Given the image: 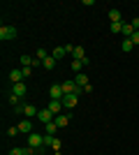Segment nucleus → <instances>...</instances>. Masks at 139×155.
I'll list each match as a JSON object with an SVG mask.
<instances>
[{"mask_svg":"<svg viewBox=\"0 0 139 155\" xmlns=\"http://www.w3.org/2000/svg\"><path fill=\"white\" fill-rule=\"evenodd\" d=\"M19 132H23V134H33V123H30V120H21L19 123Z\"/></svg>","mask_w":139,"mask_h":155,"instance_id":"423d86ee","label":"nucleus"},{"mask_svg":"<svg viewBox=\"0 0 139 155\" xmlns=\"http://www.w3.org/2000/svg\"><path fill=\"white\" fill-rule=\"evenodd\" d=\"M26 91H28V88H26V84H23V81H21V84H14V86H12V93H14L16 97H23V95H26Z\"/></svg>","mask_w":139,"mask_h":155,"instance_id":"0eeeda50","label":"nucleus"},{"mask_svg":"<svg viewBox=\"0 0 139 155\" xmlns=\"http://www.w3.org/2000/svg\"><path fill=\"white\" fill-rule=\"evenodd\" d=\"M58 125L56 123H49V125H44V134H49V137H56V132H58Z\"/></svg>","mask_w":139,"mask_h":155,"instance_id":"ddd939ff","label":"nucleus"},{"mask_svg":"<svg viewBox=\"0 0 139 155\" xmlns=\"http://www.w3.org/2000/svg\"><path fill=\"white\" fill-rule=\"evenodd\" d=\"M109 30H111L114 35H118V32H123V21H121V23H111V26H109Z\"/></svg>","mask_w":139,"mask_h":155,"instance_id":"412c9836","label":"nucleus"},{"mask_svg":"<svg viewBox=\"0 0 139 155\" xmlns=\"http://www.w3.org/2000/svg\"><path fill=\"white\" fill-rule=\"evenodd\" d=\"M16 35H19V30H16L14 26H2V28H0V39H2V42L16 39Z\"/></svg>","mask_w":139,"mask_h":155,"instance_id":"f257e3e1","label":"nucleus"},{"mask_svg":"<svg viewBox=\"0 0 139 155\" xmlns=\"http://www.w3.org/2000/svg\"><path fill=\"white\" fill-rule=\"evenodd\" d=\"M23 155H28V153H23Z\"/></svg>","mask_w":139,"mask_h":155,"instance_id":"2f4dec72","label":"nucleus"},{"mask_svg":"<svg viewBox=\"0 0 139 155\" xmlns=\"http://www.w3.org/2000/svg\"><path fill=\"white\" fill-rule=\"evenodd\" d=\"M56 63H58V60L53 58V56H49V58L44 60V65H42V67H44V70H53V67H56Z\"/></svg>","mask_w":139,"mask_h":155,"instance_id":"a211bd4d","label":"nucleus"},{"mask_svg":"<svg viewBox=\"0 0 139 155\" xmlns=\"http://www.w3.org/2000/svg\"><path fill=\"white\" fill-rule=\"evenodd\" d=\"M60 107H63V102H60V100H51V102H49V107H46V109L51 111L53 116H58V114H60Z\"/></svg>","mask_w":139,"mask_h":155,"instance_id":"39448f33","label":"nucleus"},{"mask_svg":"<svg viewBox=\"0 0 139 155\" xmlns=\"http://www.w3.org/2000/svg\"><path fill=\"white\" fill-rule=\"evenodd\" d=\"M74 84L81 86V88H86V86H88V77L84 74V72H79V74H77V79H74Z\"/></svg>","mask_w":139,"mask_h":155,"instance_id":"f8f14e48","label":"nucleus"},{"mask_svg":"<svg viewBox=\"0 0 139 155\" xmlns=\"http://www.w3.org/2000/svg\"><path fill=\"white\" fill-rule=\"evenodd\" d=\"M109 19H111V23H121V12L118 9H109Z\"/></svg>","mask_w":139,"mask_h":155,"instance_id":"6ab92c4d","label":"nucleus"},{"mask_svg":"<svg viewBox=\"0 0 139 155\" xmlns=\"http://www.w3.org/2000/svg\"><path fill=\"white\" fill-rule=\"evenodd\" d=\"M14 111H16V114H23V111H26V104H16V107H14Z\"/></svg>","mask_w":139,"mask_h":155,"instance_id":"bb28decb","label":"nucleus"},{"mask_svg":"<svg viewBox=\"0 0 139 155\" xmlns=\"http://www.w3.org/2000/svg\"><path fill=\"white\" fill-rule=\"evenodd\" d=\"M53 123L58 125V127H65V125L70 123V116H65V114H58V116L53 118Z\"/></svg>","mask_w":139,"mask_h":155,"instance_id":"9d476101","label":"nucleus"},{"mask_svg":"<svg viewBox=\"0 0 139 155\" xmlns=\"http://www.w3.org/2000/svg\"><path fill=\"white\" fill-rule=\"evenodd\" d=\"M63 91H65V95H70V93L77 91V84H74V81H65V84H63Z\"/></svg>","mask_w":139,"mask_h":155,"instance_id":"dca6fc26","label":"nucleus"},{"mask_svg":"<svg viewBox=\"0 0 139 155\" xmlns=\"http://www.w3.org/2000/svg\"><path fill=\"white\" fill-rule=\"evenodd\" d=\"M37 114H40V109H37V107L26 104V111H23V116H26V118H37Z\"/></svg>","mask_w":139,"mask_h":155,"instance_id":"1a4fd4ad","label":"nucleus"},{"mask_svg":"<svg viewBox=\"0 0 139 155\" xmlns=\"http://www.w3.org/2000/svg\"><path fill=\"white\" fill-rule=\"evenodd\" d=\"M51 148H56V150L60 153V139H58V137H56V141H53V146H51Z\"/></svg>","mask_w":139,"mask_h":155,"instance_id":"c85d7f7f","label":"nucleus"},{"mask_svg":"<svg viewBox=\"0 0 139 155\" xmlns=\"http://www.w3.org/2000/svg\"><path fill=\"white\" fill-rule=\"evenodd\" d=\"M65 53H67V49H65V46H56L51 56H53V58H56V60H60V58H63V56H65Z\"/></svg>","mask_w":139,"mask_h":155,"instance_id":"4468645a","label":"nucleus"},{"mask_svg":"<svg viewBox=\"0 0 139 155\" xmlns=\"http://www.w3.org/2000/svg\"><path fill=\"white\" fill-rule=\"evenodd\" d=\"M132 46H134V44H132V39L127 37V39H123V44H121V49H123V51L127 53V51H132Z\"/></svg>","mask_w":139,"mask_h":155,"instance_id":"aec40b11","label":"nucleus"},{"mask_svg":"<svg viewBox=\"0 0 139 155\" xmlns=\"http://www.w3.org/2000/svg\"><path fill=\"white\" fill-rule=\"evenodd\" d=\"M21 72H23V79H28L33 74V67H21Z\"/></svg>","mask_w":139,"mask_h":155,"instance_id":"b1692460","label":"nucleus"},{"mask_svg":"<svg viewBox=\"0 0 139 155\" xmlns=\"http://www.w3.org/2000/svg\"><path fill=\"white\" fill-rule=\"evenodd\" d=\"M53 118H56V116H53V114H51L49 109H40V114H37V120H40L42 125H49V123H53Z\"/></svg>","mask_w":139,"mask_h":155,"instance_id":"7ed1b4c3","label":"nucleus"},{"mask_svg":"<svg viewBox=\"0 0 139 155\" xmlns=\"http://www.w3.org/2000/svg\"><path fill=\"white\" fill-rule=\"evenodd\" d=\"M9 155H23V148H12V150H9Z\"/></svg>","mask_w":139,"mask_h":155,"instance_id":"cd10ccee","label":"nucleus"},{"mask_svg":"<svg viewBox=\"0 0 139 155\" xmlns=\"http://www.w3.org/2000/svg\"><path fill=\"white\" fill-rule=\"evenodd\" d=\"M72 56H74V60H84V58H86V53H84V46H74Z\"/></svg>","mask_w":139,"mask_h":155,"instance_id":"2eb2a0df","label":"nucleus"},{"mask_svg":"<svg viewBox=\"0 0 139 155\" xmlns=\"http://www.w3.org/2000/svg\"><path fill=\"white\" fill-rule=\"evenodd\" d=\"M16 132H19V127H9V130H7V134H9V137H14Z\"/></svg>","mask_w":139,"mask_h":155,"instance_id":"c756f323","label":"nucleus"},{"mask_svg":"<svg viewBox=\"0 0 139 155\" xmlns=\"http://www.w3.org/2000/svg\"><path fill=\"white\" fill-rule=\"evenodd\" d=\"M49 95H51V100H63V97H65L63 84H53L51 88H49Z\"/></svg>","mask_w":139,"mask_h":155,"instance_id":"f03ea898","label":"nucleus"},{"mask_svg":"<svg viewBox=\"0 0 139 155\" xmlns=\"http://www.w3.org/2000/svg\"><path fill=\"white\" fill-rule=\"evenodd\" d=\"M130 39H132V44H139V30H134V32H132V37H130Z\"/></svg>","mask_w":139,"mask_h":155,"instance_id":"a878e982","label":"nucleus"},{"mask_svg":"<svg viewBox=\"0 0 139 155\" xmlns=\"http://www.w3.org/2000/svg\"><path fill=\"white\" fill-rule=\"evenodd\" d=\"M9 81H12V84H21V81H23V72L21 70H12L9 72Z\"/></svg>","mask_w":139,"mask_h":155,"instance_id":"6e6552de","label":"nucleus"},{"mask_svg":"<svg viewBox=\"0 0 139 155\" xmlns=\"http://www.w3.org/2000/svg\"><path fill=\"white\" fill-rule=\"evenodd\" d=\"M88 63H91V60H88V58H84V60H74V63H72V70L77 72V74H79V72L84 70V67H86Z\"/></svg>","mask_w":139,"mask_h":155,"instance_id":"9b49d317","label":"nucleus"},{"mask_svg":"<svg viewBox=\"0 0 139 155\" xmlns=\"http://www.w3.org/2000/svg\"><path fill=\"white\" fill-rule=\"evenodd\" d=\"M132 28H134V30H139V16H137V19H132Z\"/></svg>","mask_w":139,"mask_h":155,"instance_id":"7c9ffc66","label":"nucleus"},{"mask_svg":"<svg viewBox=\"0 0 139 155\" xmlns=\"http://www.w3.org/2000/svg\"><path fill=\"white\" fill-rule=\"evenodd\" d=\"M19 100H21V97H16V95H14V93H9V102H12L14 107H16V104H19Z\"/></svg>","mask_w":139,"mask_h":155,"instance_id":"393cba45","label":"nucleus"},{"mask_svg":"<svg viewBox=\"0 0 139 155\" xmlns=\"http://www.w3.org/2000/svg\"><path fill=\"white\" fill-rule=\"evenodd\" d=\"M37 58H40V60H42V63H44V60H46V58H49V53H46V51H44V49H40V51H37Z\"/></svg>","mask_w":139,"mask_h":155,"instance_id":"5701e85b","label":"nucleus"},{"mask_svg":"<svg viewBox=\"0 0 139 155\" xmlns=\"http://www.w3.org/2000/svg\"><path fill=\"white\" fill-rule=\"evenodd\" d=\"M53 141H56V137H49V134H44V148H46V146H53Z\"/></svg>","mask_w":139,"mask_h":155,"instance_id":"4be33fe9","label":"nucleus"},{"mask_svg":"<svg viewBox=\"0 0 139 155\" xmlns=\"http://www.w3.org/2000/svg\"><path fill=\"white\" fill-rule=\"evenodd\" d=\"M132 32H134L132 23H123V32L121 35H125V39H127V37H132Z\"/></svg>","mask_w":139,"mask_h":155,"instance_id":"f3484780","label":"nucleus"},{"mask_svg":"<svg viewBox=\"0 0 139 155\" xmlns=\"http://www.w3.org/2000/svg\"><path fill=\"white\" fill-rule=\"evenodd\" d=\"M60 102H63V107L72 109V107H77V102H79V95H77V93H70V95H65Z\"/></svg>","mask_w":139,"mask_h":155,"instance_id":"20e7f679","label":"nucleus"}]
</instances>
